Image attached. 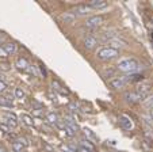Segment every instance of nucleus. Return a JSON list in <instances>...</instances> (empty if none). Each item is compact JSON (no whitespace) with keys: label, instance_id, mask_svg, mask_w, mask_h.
Masks as SVG:
<instances>
[{"label":"nucleus","instance_id":"obj_31","mask_svg":"<svg viewBox=\"0 0 153 152\" xmlns=\"http://www.w3.org/2000/svg\"><path fill=\"white\" fill-rule=\"evenodd\" d=\"M76 152H90V151L85 149V148H83V147H80V145H77L76 147Z\"/></svg>","mask_w":153,"mask_h":152},{"label":"nucleus","instance_id":"obj_13","mask_svg":"<svg viewBox=\"0 0 153 152\" xmlns=\"http://www.w3.org/2000/svg\"><path fill=\"white\" fill-rule=\"evenodd\" d=\"M125 46H126V42H123V41H119L118 38H114L113 41H110V42H108V48L115 49V50H118V52H119V49L125 48Z\"/></svg>","mask_w":153,"mask_h":152},{"label":"nucleus","instance_id":"obj_18","mask_svg":"<svg viewBox=\"0 0 153 152\" xmlns=\"http://www.w3.org/2000/svg\"><path fill=\"white\" fill-rule=\"evenodd\" d=\"M46 121L48 124H52V125H57L58 122V117L56 113H48L46 114Z\"/></svg>","mask_w":153,"mask_h":152},{"label":"nucleus","instance_id":"obj_36","mask_svg":"<svg viewBox=\"0 0 153 152\" xmlns=\"http://www.w3.org/2000/svg\"><path fill=\"white\" fill-rule=\"evenodd\" d=\"M45 148H46L48 151H52V147H50V145H48V144H45Z\"/></svg>","mask_w":153,"mask_h":152},{"label":"nucleus","instance_id":"obj_26","mask_svg":"<svg viewBox=\"0 0 153 152\" xmlns=\"http://www.w3.org/2000/svg\"><path fill=\"white\" fill-rule=\"evenodd\" d=\"M64 132H65V135H67L68 137H73V136H75V132H73V130H71L67 125H65V128H64Z\"/></svg>","mask_w":153,"mask_h":152},{"label":"nucleus","instance_id":"obj_24","mask_svg":"<svg viewBox=\"0 0 153 152\" xmlns=\"http://www.w3.org/2000/svg\"><path fill=\"white\" fill-rule=\"evenodd\" d=\"M60 149H61L62 152H76L75 148H72V147L67 145V144H61V145H60Z\"/></svg>","mask_w":153,"mask_h":152},{"label":"nucleus","instance_id":"obj_23","mask_svg":"<svg viewBox=\"0 0 153 152\" xmlns=\"http://www.w3.org/2000/svg\"><path fill=\"white\" fill-rule=\"evenodd\" d=\"M142 102H144V105H145V106H148L149 109H152V107H153V97H146L144 100H142Z\"/></svg>","mask_w":153,"mask_h":152},{"label":"nucleus","instance_id":"obj_33","mask_svg":"<svg viewBox=\"0 0 153 152\" xmlns=\"http://www.w3.org/2000/svg\"><path fill=\"white\" fill-rule=\"evenodd\" d=\"M0 68L3 69V71H7V69H8V65H7V64H1V65H0Z\"/></svg>","mask_w":153,"mask_h":152},{"label":"nucleus","instance_id":"obj_30","mask_svg":"<svg viewBox=\"0 0 153 152\" xmlns=\"http://www.w3.org/2000/svg\"><path fill=\"white\" fill-rule=\"evenodd\" d=\"M7 57H8V55L6 53V50L3 48H0V58H7Z\"/></svg>","mask_w":153,"mask_h":152},{"label":"nucleus","instance_id":"obj_25","mask_svg":"<svg viewBox=\"0 0 153 152\" xmlns=\"http://www.w3.org/2000/svg\"><path fill=\"white\" fill-rule=\"evenodd\" d=\"M52 86L56 88V91H60V92H62V94H68V91H67V90H62V87H61L60 84L57 83V82H53V83H52Z\"/></svg>","mask_w":153,"mask_h":152},{"label":"nucleus","instance_id":"obj_20","mask_svg":"<svg viewBox=\"0 0 153 152\" xmlns=\"http://www.w3.org/2000/svg\"><path fill=\"white\" fill-rule=\"evenodd\" d=\"M20 120L23 121V122L26 124L27 126H33V125H34V121H33V118L30 117V115H27V114H22V115H20Z\"/></svg>","mask_w":153,"mask_h":152},{"label":"nucleus","instance_id":"obj_9","mask_svg":"<svg viewBox=\"0 0 153 152\" xmlns=\"http://www.w3.org/2000/svg\"><path fill=\"white\" fill-rule=\"evenodd\" d=\"M136 92L142 98V100H144L146 97H149V94H150V86H149L148 83H145V84H140V86L137 87Z\"/></svg>","mask_w":153,"mask_h":152},{"label":"nucleus","instance_id":"obj_15","mask_svg":"<svg viewBox=\"0 0 153 152\" xmlns=\"http://www.w3.org/2000/svg\"><path fill=\"white\" fill-rule=\"evenodd\" d=\"M15 65H16L18 69H22V71H26V69L30 67L29 61H27L25 57H18L16 61H15Z\"/></svg>","mask_w":153,"mask_h":152},{"label":"nucleus","instance_id":"obj_35","mask_svg":"<svg viewBox=\"0 0 153 152\" xmlns=\"http://www.w3.org/2000/svg\"><path fill=\"white\" fill-rule=\"evenodd\" d=\"M0 152H8V151H7V149L4 148V147H1V145H0Z\"/></svg>","mask_w":153,"mask_h":152},{"label":"nucleus","instance_id":"obj_19","mask_svg":"<svg viewBox=\"0 0 153 152\" xmlns=\"http://www.w3.org/2000/svg\"><path fill=\"white\" fill-rule=\"evenodd\" d=\"M75 15L72 14V12H65L64 15H61V19L64 20L65 23H72L73 20H75Z\"/></svg>","mask_w":153,"mask_h":152},{"label":"nucleus","instance_id":"obj_27","mask_svg":"<svg viewBox=\"0 0 153 152\" xmlns=\"http://www.w3.org/2000/svg\"><path fill=\"white\" fill-rule=\"evenodd\" d=\"M84 135H85V136H88V137H91V139H96V136L94 135V133L91 132L90 129H84Z\"/></svg>","mask_w":153,"mask_h":152},{"label":"nucleus","instance_id":"obj_32","mask_svg":"<svg viewBox=\"0 0 153 152\" xmlns=\"http://www.w3.org/2000/svg\"><path fill=\"white\" fill-rule=\"evenodd\" d=\"M39 69H41V73L43 75V78H46V69H45V67L39 65Z\"/></svg>","mask_w":153,"mask_h":152},{"label":"nucleus","instance_id":"obj_6","mask_svg":"<svg viewBox=\"0 0 153 152\" xmlns=\"http://www.w3.org/2000/svg\"><path fill=\"white\" fill-rule=\"evenodd\" d=\"M91 10L92 8H90V6H87V4H81V6L75 7L71 12H72L75 16H85V15H88L91 12Z\"/></svg>","mask_w":153,"mask_h":152},{"label":"nucleus","instance_id":"obj_34","mask_svg":"<svg viewBox=\"0 0 153 152\" xmlns=\"http://www.w3.org/2000/svg\"><path fill=\"white\" fill-rule=\"evenodd\" d=\"M149 117H150V120L153 121V107L152 109H149Z\"/></svg>","mask_w":153,"mask_h":152},{"label":"nucleus","instance_id":"obj_29","mask_svg":"<svg viewBox=\"0 0 153 152\" xmlns=\"http://www.w3.org/2000/svg\"><path fill=\"white\" fill-rule=\"evenodd\" d=\"M0 129L3 130V132H6V133H8V130H10V128H8V125H6V124H0Z\"/></svg>","mask_w":153,"mask_h":152},{"label":"nucleus","instance_id":"obj_1","mask_svg":"<svg viewBox=\"0 0 153 152\" xmlns=\"http://www.w3.org/2000/svg\"><path fill=\"white\" fill-rule=\"evenodd\" d=\"M138 67L140 64L136 58H123V60H121L118 63L117 68L122 72H126V73H133V72H136L138 69Z\"/></svg>","mask_w":153,"mask_h":152},{"label":"nucleus","instance_id":"obj_2","mask_svg":"<svg viewBox=\"0 0 153 152\" xmlns=\"http://www.w3.org/2000/svg\"><path fill=\"white\" fill-rule=\"evenodd\" d=\"M118 55H119L118 50L111 49V48H108V46H103V48H100L98 52H96V57L102 61H111L118 57Z\"/></svg>","mask_w":153,"mask_h":152},{"label":"nucleus","instance_id":"obj_17","mask_svg":"<svg viewBox=\"0 0 153 152\" xmlns=\"http://www.w3.org/2000/svg\"><path fill=\"white\" fill-rule=\"evenodd\" d=\"M3 49L6 50V53L8 56L16 53V45H15L14 42H6V43H3Z\"/></svg>","mask_w":153,"mask_h":152},{"label":"nucleus","instance_id":"obj_7","mask_svg":"<svg viewBox=\"0 0 153 152\" xmlns=\"http://www.w3.org/2000/svg\"><path fill=\"white\" fill-rule=\"evenodd\" d=\"M125 99H126L127 103L134 105V103H140L142 100V98L140 97L136 91H130V92H126V94H125Z\"/></svg>","mask_w":153,"mask_h":152},{"label":"nucleus","instance_id":"obj_10","mask_svg":"<svg viewBox=\"0 0 153 152\" xmlns=\"http://www.w3.org/2000/svg\"><path fill=\"white\" fill-rule=\"evenodd\" d=\"M88 6H90V8L94 10H104L108 7V1H106V0H91Z\"/></svg>","mask_w":153,"mask_h":152},{"label":"nucleus","instance_id":"obj_14","mask_svg":"<svg viewBox=\"0 0 153 152\" xmlns=\"http://www.w3.org/2000/svg\"><path fill=\"white\" fill-rule=\"evenodd\" d=\"M64 124H65V125H67L71 130H73L75 133L79 130V125L75 122V120H73V118L69 117V115H67V117H65V120H64Z\"/></svg>","mask_w":153,"mask_h":152},{"label":"nucleus","instance_id":"obj_4","mask_svg":"<svg viewBox=\"0 0 153 152\" xmlns=\"http://www.w3.org/2000/svg\"><path fill=\"white\" fill-rule=\"evenodd\" d=\"M104 18L102 15H94V16H90L85 20V26L90 27V29H94V27H98L100 25H103Z\"/></svg>","mask_w":153,"mask_h":152},{"label":"nucleus","instance_id":"obj_21","mask_svg":"<svg viewBox=\"0 0 153 152\" xmlns=\"http://www.w3.org/2000/svg\"><path fill=\"white\" fill-rule=\"evenodd\" d=\"M0 106H3V107H11L12 106V102H10L8 98L1 97V95H0Z\"/></svg>","mask_w":153,"mask_h":152},{"label":"nucleus","instance_id":"obj_11","mask_svg":"<svg viewBox=\"0 0 153 152\" xmlns=\"http://www.w3.org/2000/svg\"><path fill=\"white\" fill-rule=\"evenodd\" d=\"M83 43H84V48L85 49H94L98 45V40H96V37H94V35H87V37L84 38Z\"/></svg>","mask_w":153,"mask_h":152},{"label":"nucleus","instance_id":"obj_12","mask_svg":"<svg viewBox=\"0 0 153 152\" xmlns=\"http://www.w3.org/2000/svg\"><path fill=\"white\" fill-rule=\"evenodd\" d=\"M4 117H6V120H7L8 128H16L18 126V120H16V115L15 114H12V113H6Z\"/></svg>","mask_w":153,"mask_h":152},{"label":"nucleus","instance_id":"obj_8","mask_svg":"<svg viewBox=\"0 0 153 152\" xmlns=\"http://www.w3.org/2000/svg\"><path fill=\"white\" fill-rule=\"evenodd\" d=\"M27 147V140L26 139H16L12 141V151L22 152Z\"/></svg>","mask_w":153,"mask_h":152},{"label":"nucleus","instance_id":"obj_16","mask_svg":"<svg viewBox=\"0 0 153 152\" xmlns=\"http://www.w3.org/2000/svg\"><path fill=\"white\" fill-rule=\"evenodd\" d=\"M80 147H83V148L88 149L90 152H96V148L95 145H94L92 143H91L90 140H87V139H83V140H80V144H79Z\"/></svg>","mask_w":153,"mask_h":152},{"label":"nucleus","instance_id":"obj_38","mask_svg":"<svg viewBox=\"0 0 153 152\" xmlns=\"http://www.w3.org/2000/svg\"><path fill=\"white\" fill-rule=\"evenodd\" d=\"M12 152H16V151H12Z\"/></svg>","mask_w":153,"mask_h":152},{"label":"nucleus","instance_id":"obj_5","mask_svg":"<svg viewBox=\"0 0 153 152\" xmlns=\"http://www.w3.org/2000/svg\"><path fill=\"white\" fill-rule=\"evenodd\" d=\"M119 125L123 128L125 130H131L134 128V124H133V120L126 114H121L119 115Z\"/></svg>","mask_w":153,"mask_h":152},{"label":"nucleus","instance_id":"obj_22","mask_svg":"<svg viewBox=\"0 0 153 152\" xmlns=\"http://www.w3.org/2000/svg\"><path fill=\"white\" fill-rule=\"evenodd\" d=\"M15 97H16L18 99H23V98H25V91H23V88H20V87H16V88H15Z\"/></svg>","mask_w":153,"mask_h":152},{"label":"nucleus","instance_id":"obj_37","mask_svg":"<svg viewBox=\"0 0 153 152\" xmlns=\"http://www.w3.org/2000/svg\"><path fill=\"white\" fill-rule=\"evenodd\" d=\"M3 41H4V38H0V45L3 43Z\"/></svg>","mask_w":153,"mask_h":152},{"label":"nucleus","instance_id":"obj_3","mask_svg":"<svg viewBox=\"0 0 153 152\" xmlns=\"http://www.w3.org/2000/svg\"><path fill=\"white\" fill-rule=\"evenodd\" d=\"M129 83V76H115L110 80V86L114 90H121Z\"/></svg>","mask_w":153,"mask_h":152},{"label":"nucleus","instance_id":"obj_28","mask_svg":"<svg viewBox=\"0 0 153 152\" xmlns=\"http://www.w3.org/2000/svg\"><path fill=\"white\" fill-rule=\"evenodd\" d=\"M7 90V84L3 80H0V92H4Z\"/></svg>","mask_w":153,"mask_h":152}]
</instances>
